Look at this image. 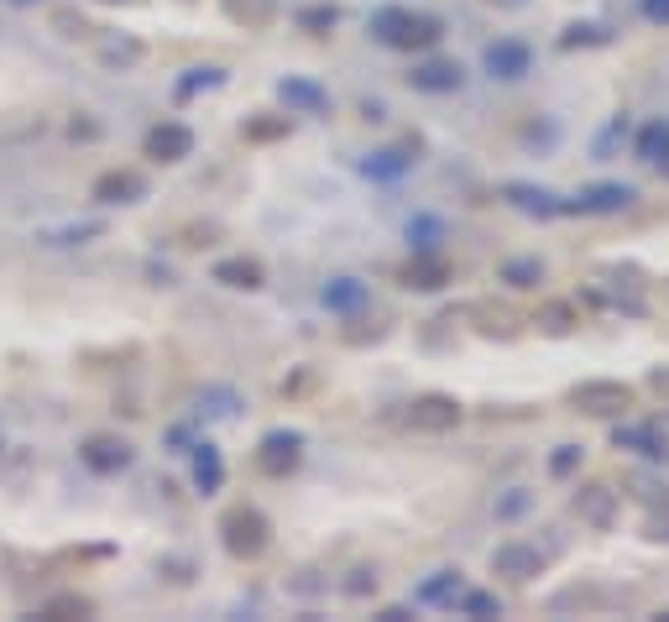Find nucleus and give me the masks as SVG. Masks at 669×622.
<instances>
[{
	"label": "nucleus",
	"instance_id": "f257e3e1",
	"mask_svg": "<svg viewBox=\"0 0 669 622\" xmlns=\"http://www.w3.org/2000/svg\"><path fill=\"white\" fill-rule=\"evenodd\" d=\"M372 37L387 42L398 53H419V48H434L445 37V21L440 16H424V11H408V6H382L372 16Z\"/></svg>",
	"mask_w": 669,
	"mask_h": 622
},
{
	"label": "nucleus",
	"instance_id": "f03ea898",
	"mask_svg": "<svg viewBox=\"0 0 669 622\" xmlns=\"http://www.w3.org/2000/svg\"><path fill=\"white\" fill-rule=\"evenodd\" d=\"M638 403V393L628 382H612V377H591V382H575L570 387V408L575 413H591V419H622Z\"/></svg>",
	"mask_w": 669,
	"mask_h": 622
},
{
	"label": "nucleus",
	"instance_id": "7ed1b4c3",
	"mask_svg": "<svg viewBox=\"0 0 669 622\" xmlns=\"http://www.w3.org/2000/svg\"><path fill=\"white\" fill-rule=\"evenodd\" d=\"M220 534H225V549L236 560H257L267 539H272V523L262 518V508H251V502H236L225 518H220Z\"/></svg>",
	"mask_w": 669,
	"mask_h": 622
},
{
	"label": "nucleus",
	"instance_id": "20e7f679",
	"mask_svg": "<svg viewBox=\"0 0 669 622\" xmlns=\"http://www.w3.org/2000/svg\"><path fill=\"white\" fill-rule=\"evenodd\" d=\"M403 424H408L413 434H450V429L460 424V403L445 398V393H424V398H413V403L403 408Z\"/></svg>",
	"mask_w": 669,
	"mask_h": 622
},
{
	"label": "nucleus",
	"instance_id": "39448f33",
	"mask_svg": "<svg viewBox=\"0 0 669 622\" xmlns=\"http://www.w3.org/2000/svg\"><path fill=\"white\" fill-rule=\"evenodd\" d=\"M298 460H304V434L278 429V434H267V440H262L257 471L262 476H288V471H298Z\"/></svg>",
	"mask_w": 669,
	"mask_h": 622
},
{
	"label": "nucleus",
	"instance_id": "423d86ee",
	"mask_svg": "<svg viewBox=\"0 0 669 622\" xmlns=\"http://www.w3.org/2000/svg\"><path fill=\"white\" fill-rule=\"evenodd\" d=\"M575 518L591 523V528H612L617 523V492L607 481H586V487H575Z\"/></svg>",
	"mask_w": 669,
	"mask_h": 622
},
{
	"label": "nucleus",
	"instance_id": "0eeeda50",
	"mask_svg": "<svg viewBox=\"0 0 669 622\" xmlns=\"http://www.w3.org/2000/svg\"><path fill=\"white\" fill-rule=\"evenodd\" d=\"M471 319H476V335H487V340H518L523 335V314L513 304L481 298V304H471Z\"/></svg>",
	"mask_w": 669,
	"mask_h": 622
},
{
	"label": "nucleus",
	"instance_id": "6e6552de",
	"mask_svg": "<svg viewBox=\"0 0 669 622\" xmlns=\"http://www.w3.org/2000/svg\"><path fill=\"white\" fill-rule=\"evenodd\" d=\"M194 152V131L183 121H163L147 131V157L152 163H183V157Z\"/></svg>",
	"mask_w": 669,
	"mask_h": 622
},
{
	"label": "nucleus",
	"instance_id": "1a4fd4ad",
	"mask_svg": "<svg viewBox=\"0 0 669 622\" xmlns=\"http://www.w3.org/2000/svg\"><path fill=\"white\" fill-rule=\"evenodd\" d=\"M79 455H84V466L100 471V476H121V471L131 466V445L115 440V434H89Z\"/></svg>",
	"mask_w": 669,
	"mask_h": 622
},
{
	"label": "nucleus",
	"instance_id": "9d476101",
	"mask_svg": "<svg viewBox=\"0 0 669 622\" xmlns=\"http://www.w3.org/2000/svg\"><path fill=\"white\" fill-rule=\"evenodd\" d=\"M638 194L628 189V183H596V189H586L581 199H570L560 204V210H575V215H617V210H628Z\"/></svg>",
	"mask_w": 669,
	"mask_h": 622
},
{
	"label": "nucleus",
	"instance_id": "9b49d317",
	"mask_svg": "<svg viewBox=\"0 0 669 622\" xmlns=\"http://www.w3.org/2000/svg\"><path fill=\"white\" fill-rule=\"evenodd\" d=\"M492 570L497 575H513V581H534V575H544V555L534 544H497L492 549Z\"/></svg>",
	"mask_w": 669,
	"mask_h": 622
},
{
	"label": "nucleus",
	"instance_id": "f8f14e48",
	"mask_svg": "<svg viewBox=\"0 0 669 622\" xmlns=\"http://www.w3.org/2000/svg\"><path fill=\"white\" fill-rule=\"evenodd\" d=\"M408 84L424 89V95H450V89L466 84V68L450 63V58H429V63H419V68L408 74Z\"/></svg>",
	"mask_w": 669,
	"mask_h": 622
},
{
	"label": "nucleus",
	"instance_id": "ddd939ff",
	"mask_svg": "<svg viewBox=\"0 0 669 622\" xmlns=\"http://www.w3.org/2000/svg\"><path fill=\"white\" fill-rule=\"evenodd\" d=\"M147 194V178L142 173H131V168H110L95 178V199L100 204H136Z\"/></svg>",
	"mask_w": 669,
	"mask_h": 622
},
{
	"label": "nucleus",
	"instance_id": "4468645a",
	"mask_svg": "<svg viewBox=\"0 0 669 622\" xmlns=\"http://www.w3.org/2000/svg\"><path fill=\"white\" fill-rule=\"evenodd\" d=\"M450 278H455V272H450V262L440 257V251H419V257H413V262L403 267V283H408V288H419V293L445 288Z\"/></svg>",
	"mask_w": 669,
	"mask_h": 622
},
{
	"label": "nucleus",
	"instance_id": "2eb2a0df",
	"mask_svg": "<svg viewBox=\"0 0 669 622\" xmlns=\"http://www.w3.org/2000/svg\"><path fill=\"white\" fill-rule=\"evenodd\" d=\"M487 68L497 79H523L528 74V42H518V37L492 42V48H487Z\"/></svg>",
	"mask_w": 669,
	"mask_h": 622
},
{
	"label": "nucleus",
	"instance_id": "dca6fc26",
	"mask_svg": "<svg viewBox=\"0 0 669 622\" xmlns=\"http://www.w3.org/2000/svg\"><path fill=\"white\" fill-rule=\"evenodd\" d=\"M534 325H539V335H570L581 325V309H575L570 298H549V304H539Z\"/></svg>",
	"mask_w": 669,
	"mask_h": 622
},
{
	"label": "nucleus",
	"instance_id": "f3484780",
	"mask_svg": "<svg viewBox=\"0 0 669 622\" xmlns=\"http://www.w3.org/2000/svg\"><path fill=\"white\" fill-rule=\"evenodd\" d=\"M262 278H267V272H262V262L257 257H230V262H220L215 267V283H225V288H262Z\"/></svg>",
	"mask_w": 669,
	"mask_h": 622
},
{
	"label": "nucleus",
	"instance_id": "a211bd4d",
	"mask_svg": "<svg viewBox=\"0 0 669 622\" xmlns=\"http://www.w3.org/2000/svg\"><path fill=\"white\" fill-rule=\"evenodd\" d=\"M283 100H288V110H309V115L330 110V95L309 79H283Z\"/></svg>",
	"mask_w": 669,
	"mask_h": 622
},
{
	"label": "nucleus",
	"instance_id": "6ab92c4d",
	"mask_svg": "<svg viewBox=\"0 0 669 622\" xmlns=\"http://www.w3.org/2000/svg\"><path fill=\"white\" fill-rule=\"evenodd\" d=\"M225 16L241 21V27H251V32H262L267 21L278 16V6H272V0H225Z\"/></svg>",
	"mask_w": 669,
	"mask_h": 622
},
{
	"label": "nucleus",
	"instance_id": "aec40b11",
	"mask_svg": "<svg viewBox=\"0 0 669 622\" xmlns=\"http://www.w3.org/2000/svg\"><path fill=\"white\" fill-rule=\"evenodd\" d=\"M502 194L513 199L518 210H528V215H555V210H560V199H555V194H549V189H528V183H507Z\"/></svg>",
	"mask_w": 669,
	"mask_h": 622
},
{
	"label": "nucleus",
	"instance_id": "412c9836",
	"mask_svg": "<svg viewBox=\"0 0 669 622\" xmlns=\"http://www.w3.org/2000/svg\"><path fill=\"white\" fill-rule=\"evenodd\" d=\"M325 304H330V309H340V314L361 309V304H366V283H356V278H335V283L325 288Z\"/></svg>",
	"mask_w": 669,
	"mask_h": 622
},
{
	"label": "nucleus",
	"instance_id": "4be33fe9",
	"mask_svg": "<svg viewBox=\"0 0 669 622\" xmlns=\"http://www.w3.org/2000/svg\"><path fill=\"white\" fill-rule=\"evenodd\" d=\"M502 283H513V288H539V283H544V262H539V257H513V262H502Z\"/></svg>",
	"mask_w": 669,
	"mask_h": 622
},
{
	"label": "nucleus",
	"instance_id": "5701e85b",
	"mask_svg": "<svg viewBox=\"0 0 669 622\" xmlns=\"http://www.w3.org/2000/svg\"><path fill=\"white\" fill-rule=\"evenodd\" d=\"M100 63H110V68L142 63V42H131V37H105V42H100Z\"/></svg>",
	"mask_w": 669,
	"mask_h": 622
},
{
	"label": "nucleus",
	"instance_id": "b1692460",
	"mask_svg": "<svg viewBox=\"0 0 669 622\" xmlns=\"http://www.w3.org/2000/svg\"><path fill=\"white\" fill-rule=\"evenodd\" d=\"M638 152L643 157H649V163L669 178V126H649V131H643V142H638Z\"/></svg>",
	"mask_w": 669,
	"mask_h": 622
},
{
	"label": "nucleus",
	"instance_id": "393cba45",
	"mask_svg": "<svg viewBox=\"0 0 669 622\" xmlns=\"http://www.w3.org/2000/svg\"><path fill=\"white\" fill-rule=\"evenodd\" d=\"M617 445H638L649 460H669V440H659L654 429H628V434L617 429Z\"/></svg>",
	"mask_w": 669,
	"mask_h": 622
},
{
	"label": "nucleus",
	"instance_id": "a878e982",
	"mask_svg": "<svg viewBox=\"0 0 669 622\" xmlns=\"http://www.w3.org/2000/svg\"><path fill=\"white\" fill-rule=\"evenodd\" d=\"M220 455H215V445H199V455H194V481H199V487L204 492H215L220 487Z\"/></svg>",
	"mask_w": 669,
	"mask_h": 622
},
{
	"label": "nucleus",
	"instance_id": "bb28decb",
	"mask_svg": "<svg viewBox=\"0 0 669 622\" xmlns=\"http://www.w3.org/2000/svg\"><path fill=\"white\" fill-rule=\"evenodd\" d=\"M460 612H471V617H497L502 602H497L492 591H471V596H460Z\"/></svg>",
	"mask_w": 669,
	"mask_h": 622
},
{
	"label": "nucleus",
	"instance_id": "cd10ccee",
	"mask_svg": "<svg viewBox=\"0 0 669 622\" xmlns=\"http://www.w3.org/2000/svg\"><path fill=\"white\" fill-rule=\"evenodd\" d=\"M455 596H460V575H455V570H445L440 581L424 586V602H455Z\"/></svg>",
	"mask_w": 669,
	"mask_h": 622
},
{
	"label": "nucleus",
	"instance_id": "c85d7f7f",
	"mask_svg": "<svg viewBox=\"0 0 669 622\" xmlns=\"http://www.w3.org/2000/svg\"><path fill=\"white\" fill-rule=\"evenodd\" d=\"M298 21H304L309 32H325V27H335V6H314V11H304Z\"/></svg>",
	"mask_w": 669,
	"mask_h": 622
},
{
	"label": "nucleus",
	"instance_id": "c756f323",
	"mask_svg": "<svg viewBox=\"0 0 669 622\" xmlns=\"http://www.w3.org/2000/svg\"><path fill=\"white\" fill-rule=\"evenodd\" d=\"M283 131H288V121H251L246 126L251 142H272V136H283Z\"/></svg>",
	"mask_w": 669,
	"mask_h": 622
},
{
	"label": "nucleus",
	"instance_id": "7c9ffc66",
	"mask_svg": "<svg viewBox=\"0 0 669 622\" xmlns=\"http://www.w3.org/2000/svg\"><path fill=\"white\" fill-rule=\"evenodd\" d=\"M575 460H581V450H575V445H560V455L549 460V471H555V476H570V471H575Z\"/></svg>",
	"mask_w": 669,
	"mask_h": 622
},
{
	"label": "nucleus",
	"instance_id": "2f4dec72",
	"mask_svg": "<svg viewBox=\"0 0 669 622\" xmlns=\"http://www.w3.org/2000/svg\"><path fill=\"white\" fill-rule=\"evenodd\" d=\"M74 612H79V617L89 612L84 596H63V602H53V607H48V617H74Z\"/></svg>",
	"mask_w": 669,
	"mask_h": 622
},
{
	"label": "nucleus",
	"instance_id": "473e14b6",
	"mask_svg": "<svg viewBox=\"0 0 669 622\" xmlns=\"http://www.w3.org/2000/svg\"><path fill=\"white\" fill-rule=\"evenodd\" d=\"M643 16H649L654 27H669V0H643Z\"/></svg>",
	"mask_w": 669,
	"mask_h": 622
},
{
	"label": "nucleus",
	"instance_id": "72a5a7b5",
	"mask_svg": "<svg viewBox=\"0 0 669 622\" xmlns=\"http://www.w3.org/2000/svg\"><path fill=\"white\" fill-rule=\"evenodd\" d=\"M58 27H68V37H84V32H89V21L74 16V11H58Z\"/></svg>",
	"mask_w": 669,
	"mask_h": 622
},
{
	"label": "nucleus",
	"instance_id": "f704fd0d",
	"mask_svg": "<svg viewBox=\"0 0 669 622\" xmlns=\"http://www.w3.org/2000/svg\"><path fill=\"white\" fill-rule=\"evenodd\" d=\"M366 168H377V173H403V168H408V157H398V152H382V163H366Z\"/></svg>",
	"mask_w": 669,
	"mask_h": 622
},
{
	"label": "nucleus",
	"instance_id": "c9c22d12",
	"mask_svg": "<svg viewBox=\"0 0 669 622\" xmlns=\"http://www.w3.org/2000/svg\"><path fill=\"white\" fill-rule=\"evenodd\" d=\"M649 393H654V398H664V403H669V366H659V372H654V377H649Z\"/></svg>",
	"mask_w": 669,
	"mask_h": 622
},
{
	"label": "nucleus",
	"instance_id": "e433bc0d",
	"mask_svg": "<svg viewBox=\"0 0 669 622\" xmlns=\"http://www.w3.org/2000/svg\"><path fill=\"white\" fill-rule=\"evenodd\" d=\"M649 539L654 544H669V518H649Z\"/></svg>",
	"mask_w": 669,
	"mask_h": 622
},
{
	"label": "nucleus",
	"instance_id": "4c0bfd02",
	"mask_svg": "<svg viewBox=\"0 0 669 622\" xmlns=\"http://www.w3.org/2000/svg\"><path fill=\"white\" fill-rule=\"evenodd\" d=\"M523 508H528V497L518 492V497H507V502H502V508H497V513H502V518H513V513H523Z\"/></svg>",
	"mask_w": 669,
	"mask_h": 622
},
{
	"label": "nucleus",
	"instance_id": "58836bf2",
	"mask_svg": "<svg viewBox=\"0 0 669 622\" xmlns=\"http://www.w3.org/2000/svg\"><path fill=\"white\" fill-rule=\"evenodd\" d=\"M105 6H115V0H105ZM121 6H131V0H121Z\"/></svg>",
	"mask_w": 669,
	"mask_h": 622
},
{
	"label": "nucleus",
	"instance_id": "ea45409f",
	"mask_svg": "<svg viewBox=\"0 0 669 622\" xmlns=\"http://www.w3.org/2000/svg\"><path fill=\"white\" fill-rule=\"evenodd\" d=\"M502 6H518V0H502Z\"/></svg>",
	"mask_w": 669,
	"mask_h": 622
}]
</instances>
